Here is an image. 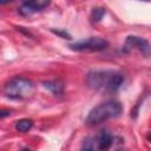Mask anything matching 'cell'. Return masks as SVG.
I'll return each mask as SVG.
<instances>
[{"instance_id": "cell-1", "label": "cell", "mask_w": 151, "mask_h": 151, "mask_svg": "<svg viewBox=\"0 0 151 151\" xmlns=\"http://www.w3.org/2000/svg\"><path fill=\"white\" fill-rule=\"evenodd\" d=\"M87 85L98 91L116 92L124 83V76L114 71H92L86 78Z\"/></svg>"}, {"instance_id": "cell-2", "label": "cell", "mask_w": 151, "mask_h": 151, "mask_svg": "<svg viewBox=\"0 0 151 151\" xmlns=\"http://www.w3.org/2000/svg\"><path fill=\"white\" fill-rule=\"evenodd\" d=\"M122 112H123V107H122L120 103H118L116 100H107V101H104V103L99 104L98 106L93 107L90 111V113L87 114L85 123L90 126L98 125L109 119L119 117Z\"/></svg>"}, {"instance_id": "cell-3", "label": "cell", "mask_w": 151, "mask_h": 151, "mask_svg": "<svg viewBox=\"0 0 151 151\" xmlns=\"http://www.w3.org/2000/svg\"><path fill=\"white\" fill-rule=\"evenodd\" d=\"M33 91V83L26 78L17 77L9 80L5 86V93L12 99H22L28 97Z\"/></svg>"}, {"instance_id": "cell-4", "label": "cell", "mask_w": 151, "mask_h": 151, "mask_svg": "<svg viewBox=\"0 0 151 151\" xmlns=\"http://www.w3.org/2000/svg\"><path fill=\"white\" fill-rule=\"evenodd\" d=\"M107 46H109V42L105 39L99 38V37H92L86 40H81V41L71 44L70 48L73 51H78V52H84V51L98 52V51L106 50Z\"/></svg>"}, {"instance_id": "cell-5", "label": "cell", "mask_w": 151, "mask_h": 151, "mask_svg": "<svg viewBox=\"0 0 151 151\" xmlns=\"http://www.w3.org/2000/svg\"><path fill=\"white\" fill-rule=\"evenodd\" d=\"M124 47L126 50H138L143 55L149 57L150 55V44L146 39L136 37V35H129L125 40Z\"/></svg>"}, {"instance_id": "cell-6", "label": "cell", "mask_w": 151, "mask_h": 151, "mask_svg": "<svg viewBox=\"0 0 151 151\" xmlns=\"http://www.w3.org/2000/svg\"><path fill=\"white\" fill-rule=\"evenodd\" d=\"M50 5V1L46 0H35V1H26L24 2L20 7H19V13L27 17V15H32L33 13L40 12L42 11L45 7H47Z\"/></svg>"}, {"instance_id": "cell-7", "label": "cell", "mask_w": 151, "mask_h": 151, "mask_svg": "<svg viewBox=\"0 0 151 151\" xmlns=\"http://www.w3.org/2000/svg\"><path fill=\"white\" fill-rule=\"evenodd\" d=\"M97 144L99 151H107L112 145V136L106 130H101L98 134Z\"/></svg>"}, {"instance_id": "cell-8", "label": "cell", "mask_w": 151, "mask_h": 151, "mask_svg": "<svg viewBox=\"0 0 151 151\" xmlns=\"http://www.w3.org/2000/svg\"><path fill=\"white\" fill-rule=\"evenodd\" d=\"M44 86L51 91L54 96H60L64 91V85L61 81L59 80H48V81H45L44 83Z\"/></svg>"}, {"instance_id": "cell-9", "label": "cell", "mask_w": 151, "mask_h": 151, "mask_svg": "<svg viewBox=\"0 0 151 151\" xmlns=\"http://www.w3.org/2000/svg\"><path fill=\"white\" fill-rule=\"evenodd\" d=\"M33 126V122L31 119H20L15 123V129L19 132H27Z\"/></svg>"}, {"instance_id": "cell-10", "label": "cell", "mask_w": 151, "mask_h": 151, "mask_svg": "<svg viewBox=\"0 0 151 151\" xmlns=\"http://www.w3.org/2000/svg\"><path fill=\"white\" fill-rule=\"evenodd\" d=\"M105 12H106V11H105V8H103V7H96V8H93L92 12H91V20L94 21V22L100 21L101 18L105 15Z\"/></svg>"}, {"instance_id": "cell-11", "label": "cell", "mask_w": 151, "mask_h": 151, "mask_svg": "<svg viewBox=\"0 0 151 151\" xmlns=\"http://www.w3.org/2000/svg\"><path fill=\"white\" fill-rule=\"evenodd\" d=\"M81 151H94V146H93V140L91 138H86L83 143L81 146Z\"/></svg>"}, {"instance_id": "cell-12", "label": "cell", "mask_w": 151, "mask_h": 151, "mask_svg": "<svg viewBox=\"0 0 151 151\" xmlns=\"http://www.w3.org/2000/svg\"><path fill=\"white\" fill-rule=\"evenodd\" d=\"M52 32L59 37H61L63 39H71V35L66 32V31H63V29H52Z\"/></svg>"}, {"instance_id": "cell-13", "label": "cell", "mask_w": 151, "mask_h": 151, "mask_svg": "<svg viewBox=\"0 0 151 151\" xmlns=\"http://www.w3.org/2000/svg\"><path fill=\"white\" fill-rule=\"evenodd\" d=\"M9 114H11V111H8V110H0V118L8 117Z\"/></svg>"}, {"instance_id": "cell-14", "label": "cell", "mask_w": 151, "mask_h": 151, "mask_svg": "<svg viewBox=\"0 0 151 151\" xmlns=\"http://www.w3.org/2000/svg\"><path fill=\"white\" fill-rule=\"evenodd\" d=\"M24 151H31V150H28V149H24Z\"/></svg>"}, {"instance_id": "cell-15", "label": "cell", "mask_w": 151, "mask_h": 151, "mask_svg": "<svg viewBox=\"0 0 151 151\" xmlns=\"http://www.w3.org/2000/svg\"><path fill=\"white\" fill-rule=\"evenodd\" d=\"M117 151H123V150H117Z\"/></svg>"}]
</instances>
